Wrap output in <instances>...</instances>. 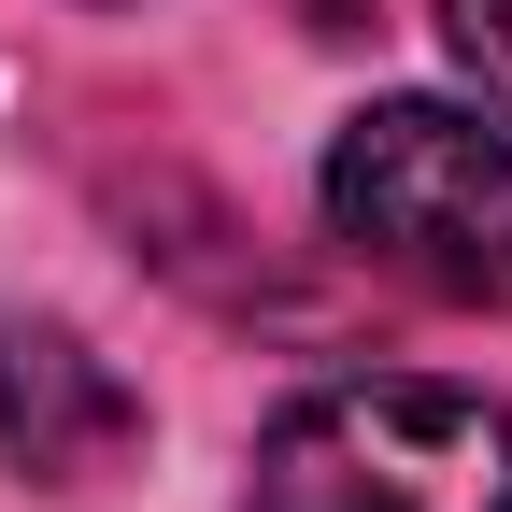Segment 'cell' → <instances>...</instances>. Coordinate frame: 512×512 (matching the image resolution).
Returning a JSON list of instances; mask_svg holds the SVG:
<instances>
[{
	"instance_id": "6da1fadb",
	"label": "cell",
	"mask_w": 512,
	"mask_h": 512,
	"mask_svg": "<svg viewBox=\"0 0 512 512\" xmlns=\"http://www.w3.org/2000/svg\"><path fill=\"white\" fill-rule=\"evenodd\" d=\"M228 512H512V413L484 384L356 370L256 427Z\"/></svg>"
},
{
	"instance_id": "7a4b0ae2",
	"label": "cell",
	"mask_w": 512,
	"mask_h": 512,
	"mask_svg": "<svg viewBox=\"0 0 512 512\" xmlns=\"http://www.w3.org/2000/svg\"><path fill=\"white\" fill-rule=\"evenodd\" d=\"M328 228L413 299L512 313V128L441 100H370L328 143Z\"/></svg>"
},
{
	"instance_id": "3957f363",
	"label": "cell",
	"mask_w": 512,
	"mask_h": 512,
	"mask_svg": "<svg viewBox=\"0 0 512 512\" xmlns=\"http://www.w3.org/2000/svg\"><path fill=\"white\" fill-rule=\"evenodd\" d=\"M128 441H143V399L114 384V356H86L72 328L0 313V456L29 484H100Z\"/></svg>"
},
{
	"instance_id": "277c9868",
	"label": "cell",
	"mask_w": 512,
	"mask_h": 512,
	"mask_svg": "<svg viewBox=\"0 0 512 512\" xmlns=\"http://www.w3.org/2000/svg\"><path fill=\"white\" fill-rule=\"evenodd\" d=\"M441 43L470 57L484 100H512V0H441Z\"/></svg>"
}]
</instances>
